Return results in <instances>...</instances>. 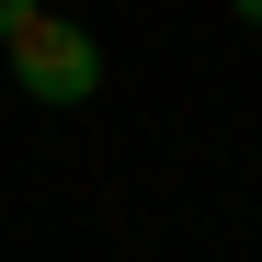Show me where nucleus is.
I'll return each mask as SVG.
<instances>
[{"instance_id": "7ed1b4c3", "label": "nucleus", "mask_w": 262, "mask_h": 262, "mask_svg": "<svg viewBox=\"0 0 262 262\" xmlns=\"http://www.w3.org/2000/svg\"><path fill=\"white\" fill-rule=\"evenodd\" d=\"M228 12H239V23H262V0H228Z\"/></svg>"}, {"instance_id": "f03ea898", "label": "nucleus", "mask_w": 262, "mask_h": 262, "mask_svg": "<svg viewBox=\"0 0 262 262\" xmlns=\"http://www.w3.org/2000/svg\"><path fill=\"white\" fill-rule=\"evenodd\" d=\"M23 12H46V0H0V34H12V23H23Z\"/></svg>"}, {"instance_id": "f257e3e1", "label": "nucleus", "mask_w": 262, "mask_h": 262, "mask_svg": "<svg viewBox=\"0 0 262 262\" xmlns=\"http://www.w3.org/2000/svg\"><path fill=\"white\" fill-rule=\"evenodd\" d=\"M0 57H12V80H23L34 103H92L103 92V46L80 23H57V12H23L12 34H0Z\"/></svg>"}]
</instances>
